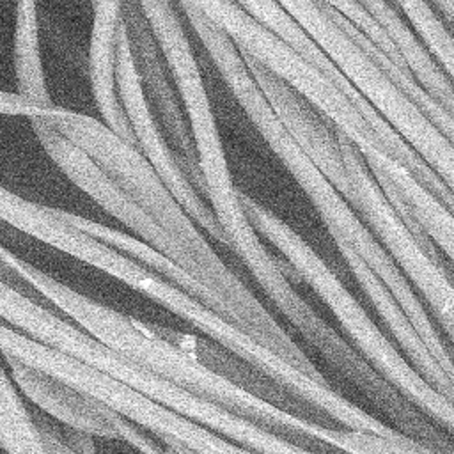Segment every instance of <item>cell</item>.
I'll return each mask as SVG.
<instances>
[{"mask_svg": "<svg viewBox=\"0 0 454 454\" xmlns=\"http://www.w3.org/2000/svg\"><path fill=\"white\" fill-rule=\"evenodd\" d=\"M44 121L78 145L176 243L186 259V273L209 294L215 312L298 371L326 380L287 330L213 250L199 225L135 145L99 119L64 106L53 105Z\"/></svg>", "mask_w": 454, "mask_h": 454, "instance_id": "cell-1", "label": "cell"}, {"mask_svg": "<svg viewBox=\"0 0 454 454\" xmlns=\"http://www.w3.org/2000/svg\"><path fill=\"white\" fill-rule=\"evenodd\" d=\"M11 270L44 303L74 323L87 335L114 349L121 356L154 372L156 376L179 385L181 388L227 410L247 417L296 443L317 447L321 452L335 447L337 424L330 426L317 419L289 411L273 404L223 374L204 365L193 355L158 335L151 323L126 316L105 303L57 280L12 252Z\"/></svg>", "mask_w": 454, "mask_h": 454, "instance_id": "cell-2", "label": "cell"}, {"mask_svg": "<svg viewBox=\"0 0 454 454\" xmlns=\"http://www.w3.org/2000/svg\"><path fill=\"white\" fill-rule=\"evenodd\" d=\"M181 7L195 35L199 37L215 67L218 69L223 83L229 87L231 94L247 114L250 122L255 126L266 145L273 151L280 163H284L294 183L312 202L332 239L344 241L351 247L355 254L360 255L367 268L390 291V294L403 309L411 326L429 349L431 356L449 376H454L450 353L442 342L440 333L436 332L411 284L406 280L395 262L385 254V250L378 245V241L372 238V234L362 223L351 206L342 199V195L333 188L325 174L284 129V126L262 98L261 90L254 83L241 55L232 46V43L207 20H204L193 7L186 4H181Z\"/></svg>", "mask_w": 454, "mask_h": 454, "instance_id": "cell-3", "label": "cell"}, {"mask_svg": "<svg viewBox=\"0 0 454 454\" xmlns=\"http://www.w3.org/2000/svg\"><path fill=\"white\" fill-rule=\"evenodd\" d=\"M239 202L255 232L284 255L294 277L312 287L328 307L355 351L433 424L450 433L454 424L452 401L436 392L413 369L317 252L284 220L247 193L239 192Z\"/></svg>", "mask_w": 454, "mask_h": 454, "instance_id": "cell-4", "label": "cell"}, {"mask_svg": "<svg viewBox=\"0 0 454 454\" xmlns=\"http://www.w3.org/2000/svg\"><path fill=\"white\" fill-rule=\"evenodd\" d=\"M312 37L344 80L454 190V145L381 73L371 57L332 20L321 0H277Z\"/></svg>", "mask_w": 454, "mask_h": 454, "instance_id": "cell-5", "label": "cell"}, {"mask_svg": "<svg viewBox=\"0 0 454 454\" xmlns=\"http://www.w3.org/2000/svg\"><path fill=\"white\" fill-rule=\"evenodd\" d=\"M193 7L204 20L218 28L232 46L257 60L270 73L296 90L335 129H339L364 160L388 154L351 101L319 71L298 57L278 37L268 32L234 0H179ZM390 156V154H388Z\"/></svg>", "mask_w": 454, "mask_h": 454, "instance_id": "cell-6", "label": "cell"}, {"mask_svg": "<svg viewBox=\"0 0 454 454\" xmlns=\"http://www.w3.org/2000/svg\"><path fill=\"white\" fill-rule=\"evenodd\" d=\"M333 131L349 181L351 193L348 204L385 254L395 262L411 287L426 298L447 337H450L454 326V289L450 277L443 270L442 262L420 247L397 216L365 167L356 147L339 129L333 128Z\"/></svg>", "mask_w": 454, "mask_h": 454, "instance_id": "cell-7", "label": "cell"}, {"mask_svg": "<svg viewBox=\"0 0 454 454\" xmlns=\"http://www.w3.org/2000/svg\"><path fill=\"white\" fill-rule=\"evenodd\" d=\"M115 87L119 103L128 119L135 147L153 167L174 199L188 213V216L204 231L209 238L225 247V238L207 206V202L197 193V190L188 181L179 158L170 149L168 140L165 138L160 124L154 119V114L145 99L135 60L131 55L128 28L122 20L117 37L115 50Z\"/></svg>", "mask_w": 454, "mask_h": 454, "instance_id": "cell-8", "label": "cell"}, {"mask_svg": "<svg viewBox=\"0 0 454 454\" xmlns=\"http://www.w3.org/2000/svg\"><path fill=\"white\" fill-rule=\"evenodd\" d=\"M239 4L254 20H257L268 32L278 37L287 48H291L298 57L319 71L326 80H330L360 112V115L372 128L385 151L403 163L434 197H438L450 211L454 207V190H450L431 168L419 158V154L406 145L401 137L371 108V105L344 80V76L335 69V66L326 59L312 37L296 23V20L277 2V0H234Z\"/></svg>", "mask_w": 454, "mask_h": 454, "instance_id": "cell-9", "label": "cell"}, {"mask_svg": "<svg viewBox=\"0 0 454 454\" xmlns=\"http://www.w3.org/2000/svg\"><path fill=\"white\" fill-rule=\"evenodd\" d=\"M4 360L9 378L23 399L71 431L90 438L124 440L142 454L153 449L154 438L149 433L122 419L105 403L48 372L18 360Z\"/></svg>", "mask_w": 454, "mask_h": 454, "instance_id": "cell-10", "label": "cell"}, {"mask_svg": "<svg viewBox=\"0 0 454 454\" xmlns=\"http://www.w3.org/2000/svg\"><path fill=\"white\" fill-rule=\"evenodd\" d=\"M35 138L59 170L103 211L122 223L131 234L167 255L186 271V259L176 243L108 177L78 145L60 135L44 119H30Z\"/></svg>", "mask_w": 454, "mask_h": 454, "instance_id": "cell-11", "label": "cell"}, {"mask_svg": "<svg viewBox=\"0 0 454 454\" xmlns=\"http://www.w3.org/2000/svg\"><path fill=\"white\" fill-rule=\"evenodd\" d=\"M122 20L128 28L131 55L145 99L153 114L158 117V124L165 138L170 140V144L174 145V153L179 158V163L188 181L204 199V181L199 170L197 153L192 142L181 101L177 98L176 87L172 83L163 55L158 48V43L137 0H124Z\"/></svg>", "mask_w": 454, "mask_h": 454, "instance_id": "cell-12", "label": "cell"}, {"mask_svg": "<svg viewBox=\"0 0 454 454\" xmlns=\"http://www.w3.org/2000/svg\"><path fill=\"white\" fill-rule=\"evenodd\" d=\"M239 55L254 83L261 90L262 98L266 99L284 129L348 202L351 193L349 181L333 126L278 76L270 73L248 55Z\"/></svg>", "mask_w": 454, "mask_h": 454, "instance_id": "cell-13", "label": "cell"}, {"mask_svg": "<svg viewBox=\"0 0 454 454\" xmlns=\"http://www.w3.org/2000/svg\"><path fill=\"white\" fill-rule=\"evenodd\" d=\"M340 257L348 264L349 271L355 275L358 286L369 298L372 309L378 312L381 321L385 323L387 330L390 332L392 339L399 344V351L404 355V358L413 365V369L443 397L452 401L454 397V378L449 376L440 364L431 356L429 349L411 326L410 319L403 312V309L397 305L390 291L381 284V280L367 268V264L360 259L358 254L351 250L349 245H346L340 239H333Z\"/></svg>", "mask_w": 454, "mask_h": 454, "instance_id": "cell-14", "label": "cell"}, {"mask_svg": "<svg viewBox=\"0 0 454 454\" xmlns=\"http://www.w3.org/2000/svg\"><path fill=\"white\" fill-rule=\"evenodd\" d=\"M92 30L89 43V80L101 122L135 145L115 87V50L122 23L124 0H92Z\"/></svg>", "mask_w": 454, "mask_h": 454, "instance_id": "cell-15", "label": "cell"}, {"mask_svg": "<svg viewBox=\"0 0 454 454\" xmlns=\"http://www.w3.org/2000/svg\"><path fill=\"white\" fill-rule=\"evenodd\" d=\"M383 27L401 60L417 83L447 112L454 114V90L450 78L443 73L411 27L395 12L387 0H358Z\"/></svg>", "mask_w": 454, "mask_h": 454, "instance_id": "cell-16", "label": "cell"}, {"mask_svg": "<svg viewBox=\"0 0 454 454\" xmlns=\"http://www.w3.org/2000/svg\"><path fill=\"white\" fill-rule=\"evenodd\" d=\"M53 209H55L57 216L60 220H64L66 223H69L71 227L82 231L87 236H92L94 239L112 247L114 250L131 257L133 261L140 262L147 270L154 271L156 275L163 277L165 280L172 282L174 286L181 287L183 291H186L193 298L200 300L209 309H213L209 294L204 291V287L199 282H195L184 270H181L167 255H163L161 252L154 250L153 247H149L142 239H138V238H135L131 234H126V232H122L119 229H114V227H108L105 223H99L96 220L85 218L82 215H76V213H71V211H66V209H60V207H53Z\"/></svg>", "mask_w": 454, "mask_h": 454, "instance_id": "cell-17", "label": "cell"}, {"mask_svg": "<svg viewBox=\"0 0 454 454\" xmlns=\"http://www.w3.org/2000/svg\"><path fill=\"white\" fill-rule=\"evenodd\" d=\"M12 67L16 94L39 106L53 105L48 92L41 57V25L37 0H16Z\"/></svg>", "mask_w": 454, "mask_h": 454, "instance_id": "cell-18", "label": "cell"}, {"mask_svg": "<svg viewBox=\"0 0 454 454\" xmlns=\"http://www.w3.org/2000/svg\"><path fill=\"white\" fill-rule=\"evenodd\" d=\"M340 454H443L401 431L374 433L339 426L335 449Z\"/></svg>", "mask_w": 454, "mask_h": 454, "instance_id": "cell-19", "label": "cell"}, {"mask_svg": "<svg viewBox=\"0 0 454 454\" xmlns=\"http://www.w3.org/2000/svg\"><path fill=\"white\" fill-rule=\"evenodd\" d=\"M53 106V105H51ZM51 106H39L16 92H7L0 89V115L27 117V119H44Z\"/></svg>", "mask_w": 454, "mask_h": 454, "instance_id": "cell-20", "label": "cell"}, {"mask_svg": "<svg viewBox=\"0 0 454 454\" xmlns=\"http://www.w3.org/2000/svg\"><path fill=\"white\" fill-rule=\"evenodd\" d=\"M39 427H41V433H43V438L46 442L50 454H96L94 442H92L94 438H90V436H82V438H78V442L69 443L66 438H62L59 433H55L50 426L39 422Z\"/></svg>", "mask_w": 454, "mask_h": 454, "instance_id": "cell-21", "label": "cell"}, {"mask_svg": "<svg viewBox=\"0 0 454 454\" xmlns=\"http://www.w3.org/2000/svg\"><path fill=\"white\" fill-rule=\"evenodd\" d=\"M11 250L9 248H5L2 243H0V278L2 280H5L7 284H11L12 287H16V289H20V291H23V293H27V294H32V296H35V298H39L34 291H30L27 286H25V282L9 268V257H11ZM41 300V298H39Z\"/></svg>", "mask_w": 454, "mask_h": 454, "instance_id": "cell-22", "label": "cell"}, {"mask_svg": "<svg viewBox=\"0 0 454 454\" xmlns=\"http://www.w3.org/2000/svg\"><path fill=\"white\" fill-rule=\"evenodd\" d=\"M431 7H436L440 11V16L447 25L454 20V0H426Z\"/></svg>", "mask_w": 454, "mask_h": 454, "instance_id": "cell-23", "label": "cell"}, {"mask_svg": "<svg viewBox=\"0 0 454 454\" xmlns=\"http://www.w3.org/2000/svg\"><path fill=\"white\" fill-rule=\"evenodd\" d=\"M90 2H92V0H90Z\"/></svg>", "mask_w": 454, "mask_h": 454, "instance_id": "cell-24", "label": "cell"}]
</instances>
